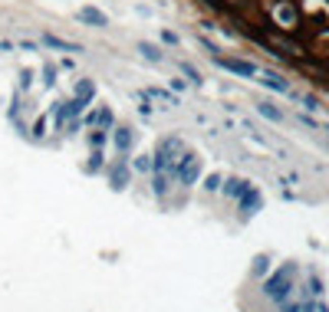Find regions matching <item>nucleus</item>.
<instances>
[{"instance_id": "nucleus-1", "label": "nucleus", "mask_w": 329, "mask_h": 312, "mask_svg": "<svg viewBox=\"0 0 329 312\" xmlns=\"http://www.w3.org/2000/svg\"><path fill=\"white\" fill-rule=\"evenodd\" d=\"M280 62L329 89V0H198Z\"/></svg>"}, {"instance_id": "nucleus-2", "label": "nucleus", "mask_w": 329, "mask_h": 312, "mask_svg": "<svg viewBox=\"0 0 329 312\" xmlns=\"http://www.w3.org/2000/svg\"><path fill=\"white\" fill-rule=\"evenodd\" d=\"M43 43L50 46V50H63V53H86L79 43H69V40H59V37H53V33H46V37H43Z\"/></svg>"}, {"instance_id": "nucleus-3", "label": "nucleus", "mask_w": 329, "mask_h": 312, "mask_svg": "<svg viewBox=\"0 0 329 312\" xmlns=\"http://www.w3.org/2000/svg\"><path fill=\"white\" fill-rule=\"evenodd\" d=\"M178 175H181V181H188V184H191V181H194V175H198V158H194V155H181Z\"/></svg>"}, {"instance_id": "nucleus-4", "label": "nucleus", "mask_w": 329, "mask_h": 312, "mask_svg": "<svg viewBox=\"0 0 329 312\" xmlns=\"http://www.w3.org/2000/svg\"><path fill=\"white\" fill-rule=\"evenodd\" d=\"M82 125H89V128H96V125H112V112H109V106H99L96 109L93 115H86V119H82Z\"/></svg>"}, {"instance_id": "nucleus-5", "label": "nucleus", "mask_w": 329, "mask_h": 312, "mask_svg": "<svg viewBox=\"0 0 329 312\" xmlns=\"http://www.w3.org/2000/svg\"><path fill=\"white\" fill-rule=\"evenodd\" d=\"M76 17L82 20V23H93V26H106L109 20H106V13H99V10H93V7H82Z\"/></svg>"}, {"instance_id": "nucleus-6", "label": "nucleus", "mask_w": 329, "mask_h": 312, "mask_svg": "<svg viewBox=\"0 0 329 312\" xmlns=\"http://www.w3.org/2000/svg\"><path fill=\"white\" fill-rule=\"evenodd\" d=\"M135 50H138V53H142V56H145V59H152V62H158V59H162V56H165V53H162V50H158V46H152V43H145V40H138V43H135Z\"/></svg>"}, {"instance_id": "nucleus-7", "label": "nucleus", "mask_w": 329, "mask_h": 312, "mask_svg": "<svg viewBox=\"0 0 329 312\" xmlns=\"http://www.w3.org/2000/svg\"><path fill=\"white\" fill-rule=\"evenodd\" d=\"M224 69H230V73H244V76H250L254 73V66L250 62H237V59H218Z\"/></svg>"}, {"instance_id": "nucleus-8", "label": "nucleus", "mask_w": 329, "mask_h": 312, "mask_svg": "<svg viewBox=\"0 0 329 312\" xmlns=\"http://www.w3.org/2000/svg\"><path fill=\"white\" fill-rule=\"evenodd\" d=\"M148 95H152V99H158V102H165L168 109H171V106H178V99H174L171 92H165V89H148Z\"/></svg>"}, {"instance_id": "nucleus-9", "label": "nucleus", "mask_w": 329, "mask_h": 312, "mask_svg": "<svg viewBox=\"0 0 329 312\" xmlns=\"http://www.w3.org/2000/svg\"><path fill=\"white\" fill-rule=\"evenodd\" d=\"M129 145H132L129 128H115V148H118V151H129Z\"/></svg>"}, {"instance_id": "nucleus-10", "label": "nucleus", "mask_w": 329, "mask_h": 312, "mask_svg": "<svg viewBox=\"0 0 329 312\" xmlns=\"http://www.w3.org/2000/svg\"><path fill=\"white\" fill-rule=\"evenodd\" d=\"M76 95H79V99L82 102H86V106H89V99H93V82H79V86H76Z\"/></svg>"}, {"instance_id": "nucleus-11", "label": "nucleus", "mask_w": 329, "mask_h": 312, "mask_svg": "<svg viewBox=\"0 0 329 312\" xmlns=\"http://www.w3.org/2000/svg\"><path fill=\"white\" fill-rule=\"evenodd\" d=\"M106 131H109V128H93V135H89V142H93L96 148H99V145L106 142Z\"/></svg>"}]
</instances>
